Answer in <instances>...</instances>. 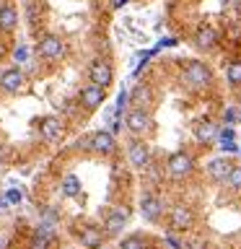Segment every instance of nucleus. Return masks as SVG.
Wrapping results in <instances>:
<instances>
[{"instance_id":"2f4dec72","label":"nucleus","mask_w":241,"mask_h":249,"mask_svg":"<svg viewBox=\"0 0 241 249\" xmlns=\"http://www.w3.org/2000/svg\"><path fill=\"white\" fill-rule=\"evenodd\" d=\"M233 135H236L233 127H221L218 130V143H221V140H233Z\"/></svg>"},{"instance_id":"473e14b6","label":"nucleus","mask_w":241,"mask_h":249,"mask_svg":"<svg viewBox=\"0 0 241 249\" xmlns=\"http://www.w3.org/2000/svg\"><path fill=\"white\" fill-rule=\"evenodd\" d=\"M225 120L233 122V120H236V112H233V109H228V112H225Z\"/></svg>"},{"instance_id":"e433bc0d","label":"nucleus","mask_w":241,"mask_h":249,"mask_svg":"<svg viewBox=\"0 0 241 249\" xmlns=\"http://www.w3.org/2000/svg\"><path fill=\"white\" fill-rule=\"evenodd\" d=\"M0 249H5V241L3 239H0Z\"/></svg>"},{"instance_id":"f257e3e1","label":"nucleus","mask_w":241,"mask_h":249,"mask_svg":"<svg viewBox=\"0 0 241 249\" xmlns=\"http://www.w3.org/2000/svg\"><path fill=\"white\" fill-rule=\"evenodd\" d=\"M182 81L189 86L192 91H207L210 86H213L215 75H213V68H210L205 60H187L184 68H182Z\"/></svg>"},{"instance_id":"b1692460","label":"nucleus","mask_w":241,"mask_h":249,"mask_svg":"<svg viewBox=\"0 0 241 249\" xmlns=\"http://www.w3.org/2000/svg\"><path fill=\"white\" fill-rule=\"evenodd\" d=\"M117 249H148V241H145L143 236H138V233H132V236L122 239Z\"/></svg>"},{"instance_id":"f03ea898","label":"nucleus","mask_w":241,"mask_h":249,"mask_svg":"<svg viewBox=\"0 0 241 249\" xmlns=\"http://www.w3.org/2000/svg\"><path fill=\"white\" fill-rule=\"evenodd\" d=\"M65 39L57 36V34H44L42 39L36 42V54L47 62H57L65 57Z\"/></svg>"},{"instance_id":"423d86ee","label":"nucleus","mask_w":241,"mask_h":249,"mask_svg":"<svg viewBox=\"0 0 241 249\" xmlns=\"http://www.w3.org/2000/svg\"><path fill=\"white\" fill-rule=\"evenodd\" d=\"M166 171H169L174 179H187V177L194 171V159H192L189 153H184V151H176V153L169 156Z\"/></svg>"},{"instance_id":"9d476101","label":"nucleus","mask_w":241,"mask_h":249,"mask_svg":"<svg viewBox=\"0 0 241 249\" xmlns=\"http://www.w3.org/2000/svg\"><path fill=\"white\" fill-rule=\"evenodd\" d=\"M127 159H130V166L132 169H148L151 166V148H148L145 140H132L127 145Z\"/></svg>"},{"instance_id":"7ed1b4c3","label":"nucleus","mask_w":241,"mask_h":249,"mask_svg":"<svg viewBox=\"0 0 241 249\" xmlns=\"http://www.w3.org/2000/svg\"><path fill=\"white\" fill-rule=\"evenodd\" d=\"M124 127H127L132 135L140 138V135H145V132L153 130V117L145 107H132L127 112V117H124Z\"/></svg>"},{"instance_id":"9b49d317","label":"nucleus","mask_w":241,"mask_h":249,"mask_svg":"<svg viewBox=\"0 0 241 249\" xmlns=\"http://www.w3.org/2000/svg\"><path fill=\"white\" fill-rule=\"evenodd\" d=\"M26 86V75L21 68H5L0 73V91L3 93H18Z\"/></svg>"},{"instance_id":"4be33fe9","label":"nucleus","mask_w":241,"mask_h":249,"mask_svg":"<svg viewBox=\"0 0 241 249\" xmlns=\"http://www.w3.org/2000/svg\"><path fill=\"white\" fill-rule=\"evenodd\" d=\"M39 18H42V3L39 0H26V21L31 26H36Z\"/></svg>"},{"instance_id":"c756f323","label":"nucleus","mask_w":241,"mask_h":249,"mask_svg":"<svg viewBox=\"0 0 241 249\" xmlns=\"http://www.w3.org/2000/svg\"><path fill=\"white\" fill-rule=\"evenodd\" d=\"M218 145H221V151H223V153H236V151H239V145L233 143V140H221Z\"/></svg>"},{"instance_id":"412c9836","label":"nucleus","mask_w":241,"mask_h":249,"mask_svg":"<svg viewBox=\"0 0 241 249\" xmlns=\"http://www.w3.org/2000/svg\"><path fill=\"white\" fill-rule=\"evenodd\" d=\"M62 195H65V197H78V195H81V179L75 174H68L62 179Z\"/></svg>"},{"instance_id":"7c9ffc66","label":"nucleus","mask_w":241,"mask_h":249,"mask_svg":"<svg viewBox=\"0 0 241 249\" xmlns=\"http://www.w3.org/2000/svg\"><path fill=\"white\" fill-rule=\"evenodd\" d=\"M163 241H166L169 249H182V241H179L174 233H166V236H163Z\"/></svg>"},{"instance_id":"2eb2a0df","label":"nucleus","mask_w":241,"mask_h":249,"mask_svg":"<svg viewBox=\"0 0 241 249\" xmlns=\"http://www.w3.org/2000/svg\"><path fill=\"white\" fill-rule=\"evenodd\" d=\"M127 221H130V210L127 208H114L104 221V231L109 233V236H117V233L127 226Z\"/></svg>"},{"instance_id":"f8f14e48","label":"nucleus","mask_w":241,"mask_h":249,"mask_svg":"<svg viewBox=\"0 0 241 249\" xmlns=\"http://www.w3.org/2000/svg\"><path fill=\"white\" fill-rule=\"evenodd\" d=\"M140 215H143V221H148V223H158V218L163 215V202H161L158 195L145 192L143 197H140Z\"/></svg>"},{"instance_id":"39448f33","label":"nucleus","mask_w":241,"mask_h":249,"mask_svg":"<svg viewBox=\"0 0 241 249\" xmlns=\"http://www.w3.org/2000/svg\"><path fill=\"white\" fill-rule=\"evenodd\" d=\"M88 81L96 83V86L109 89V86L114 83V68H112V62H109L106 57H93L91 65H88Z\"/></svg>"},{"instance_id":"5701e85b","label":"nucleus","mask_w":241,"mask_h":249,"mask_svg":"<svg viewBox=\"0 0 241 249\" xmlns=\"http://www.w3.org/2000/svg\"><path fill=\"white\" fill-rule=\"evenodd\" d=\"M132 104H135V107H145L148 109V104H151V91H148L145 89V86H138V89L135 91H132Z\"/></svg>"},{"instance_id":"c85d7f7f","label":"nucleus","mask_w":241,"mask_h":249,"mask_svg":"<svg viewBox=\"0 0 241 249\" xmlns=\"http://www.w3.org/2000/svg\"><path fill=\"white\" fill-rule=\"evenodd\" d=\"M179 44V39H174V36H166V39H161L158 44H155V52L158 50H169V47H176Z\"/></svg>"},{"instance_id":"a211bd4d","label":"nucleus","mask_w":241,"mask_h":249,"mask_svg":"<svg viewBox=\"0 0 241 249\" xmlns=\"http://www.w3.org/2000/svg\"><path fill=\"white\" fill-rule=\"evenodd\" d=\"M231 169H233V163L225 159V156H218V159H213L207 163V174H210L213 182H225L228 174H231Z\"/></svg>"},{"instance_id":"f704fd0d","label":"nucleus","mask_w":241,"mask_h":249,"mask_svg":"<svg viewBox=\"0 0 241 249\" xmlns=\"http://www.w3.org/2000/svg\"><path fill=\"white\" fill-rule=\"evenodd\" d=\"M205 244H202V241H194V244H189V249H202Z\"/></svg>"},{"instance_id":"cd10ccee","label":"nucleus","mask_w":241,"mask_h":249,"mask_svg":"<svg viewBox=\"0 0 241 249\" xmlns=\"http://www.w3.org/2000/svg\"><path fill=\"white\" fill-rule=\"evenodd\" d=\"M5 200H8V205H18V202L23 200V195H21V190H8Z\"/></svg>"},{"instance_id":"6e6552de","label":"nucleus","mask_w":241,"mask_h":249,"mask_svg":"<svg viewBox=\"0 0 241 249\" xmlns=\"http://www.w3.org/2000/svg\"><path fill=\"white\" fill-rule=\"evenodd\" d=\"M36 127H39L42 140H47V143H57V140H62V135H65V124H62V120L54 114L42 117V120L36 122Z\"/></svg>"},{"instance_id":"0eeeda50","label":"nucleus","mask_w":241,"mask_h":249,"mask_svg":"<svg viewBox=\"0 0 241 249\" xmlns=\"http://www.w3.org/2000/svg\"><path fill=\"white\" fill-rule=\"evenodd\" d=\"M78 101H81L83 109L93 112V109H99V107L106 101V89H104V86H96V83L88 81L81 91H78Z\"/></svg>"},{"instance_id":"c9c22d12","label":"nucleus","mask_w":241,"mask_h":249,"mask_svg":"<svg viewBox=\"0 0 241 249\" xmlns=\"http://www.w3.org/2000/svg\"><path fill=\"white\" fill-rule=\"evenodd\" d=\"M124 3H130V0H114V8H122Z\"/></svg>"},{"instance_id":"ddd939ff","label":"nucleus","mask_w":241,"mask_h":249,"mask_svg":"<svg viewBox=\"0 0 241 249\" xmlns=\"http://www.w3.org/2000/svg\"><path fill=\"white\" fill-rule=\"evenodd\" d=\"M54 244V223L52 221H42L34 229V236L29 241V249H52Z\"/></svg>"},{"instance_id":"6ab92c4d","label":"nucleus","mask_w":241,"mask_h":249,"mask_svg":"<svg viewBox=\"0 0 241 249\" xmlns=\"http://www.w3.org/2000/svg\"><path fill=\"white\" fill-rule=\"evenodd\" d=\"M194 138H197V143L207 145L210 140H215V138H218V124H215V122H210V120L200 122L197 127H194Z\"/></svg>"},{"instance_id":"dca6fc26","label":"nucleus","mask_w":241,"mask_h":249,"mask_svg":"<svg viewBox=\"0 0 241 249\" xmlns=\"http://www.w3.org/2000/svg\"><path fill=\"white\" fill-rule=\"evenodd\" d=\"M78 239H81V247H86V249H101L104 247V239H106V231H101L99 226H83Z\"/></svg>"},{"instance_id":"20e7f679","label":"nucleus","mask_w":241,"mask_h":249,"mask_svg":"<svg viewBox=\"0 0 241 249\" xmlns=\"http://www.w3.org/2000/svg\"><path fill=\"white\" fill-rule=\"evenodd\" d=\"M192 44H194V50H200V52H213V50H218V44H221V34H218L215 26H210V23H200L192 34Z\"/></svg>"},{"instance_id":"a878e982","label":"nucleus","mask_w":241,"mask_h":249,"mask_svg":"<svg viewBox=\"0 0 241 249\" xmlns=\"http://www.w3.org/2000/svg\"><path fill=\"white\" fill-rule=\"evenodd\" d=\"M127 104H130V93H127V89H122L120 93H117V107H114V117H122V112L127 109Z\"/></svg>"},{"instance_id":"bb28decb","label":"nucleus","mask_w":241,"mask_h":249,"mask_svg":"<svg viewBox=\"0 0 241 249\" xmlns=\"http://www.w3.org/2000/svg\"><path fill=\"white\" fill-rule=\"evenodd\" d=\"M13 60H16V62H26V60H29L26 44H18V47H16V50H13Z\"/></svg>"},{"instance_id":"f3484780","label":"nucleus","mask_w":241,"mask_h":249,"mask_svg":"<svg viewBox=\"0 0 241 249\" xmlns=\"http://www.w3.org/2000/svg\"><path fill=\"white\" fill-rule=\"evenodd\" d=\"M16 29H18V11L11 3H3L0 5V31L3 34H13Z\"/></svg>"},{"instance_id":"393cba45","label":"nucleus","mask_w":241,"mask_h":249,"mask_svg":"<svg viewBox=\"0 0 241 249\" xmlns=\"http://www.w3.org/2000/svg\"><path fill=\"white\" fill-rule=\"evenodd\" d=\"M225 184H228L233 192H241V166H236V163H233V169H231L228 179H225Z\"/></svg>"},{"instance_id":"4468645a","label":"nucleus","mask_w":241,"mask_h":249,"mask_svg":"<svg viewBox=\"0 0 241 249\" xmlns=\"http://www.w3.org/2000/svg\"><path fill=\"white\" fill-rule=\"evenodd\" d=\"M194 226V213L187 205H174L171 208V231H179V233H184V231H189Z\"/></svg>"},{"instance_id":"1a4fd4ad","label":"nucleus","mask_w":241,"mask_h":249,"mask_svg":"<svg viewBox=\"0 0 241 249\" xmlns=\"http://www.w3.org/2000/svg\"><path fill=\"white\" fill-rule=\"evenodd\" d=\"M88 148L99 156H112L117 151V140H114V132L112 130H96L93 135L88 138Z\"/></svg>"},{"instance_id":"72a5a7b5","label":"nucleus","mask_w":241,"mask_h":249,"mask_svg":"<svg viewBox=\"0 0 241 249\" xmlns=\"http://www.w3.org/2000/svg\"><path fill=\"white\" fill-rule=\"evenodd\" d=\"M5 205H8V200H5V197H0V213H5Z\"/></svg>"},{"instance_id":"aec40b11","label":"nucleus","mask_w":241,"mask_h":249,"mask_svg":"<svg viewBox=\"0 0 241 249\" xmlns=\"http://www.w3.org/2000/svg\"><path fill=\"white\" fill-rule=\"evenodd\" d=\"M225 81L231 89H241V60H231L225 65Z\"/></svg>"}]
</instances>
